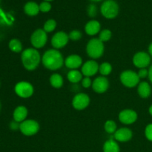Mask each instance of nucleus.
<instances>
[{
	"mask_svg": "<svg viewBox=\"0 0 152 152\" xmlns=\"http://www.w3.org/2000/svg\"><path fill=\"white\" fill-rule=\"evenodd\" d=\"M82 85H83V87L85 88H88L90 86H92V82L91 80L90 79V77H84V78L82 80Z\"/></svg>",
	"mask_w": 152,
	"mask_h": 152,
	"instance_id": "obj_33",
	"label": "nucleus"
},
{
	"mask_svg": "<svg viewBox=\"0 0 152 152\" xmlns=\"http://www.w3.org/2000/svg\"><path fill=\"white\" fill-rule=\"evenodd\" d=\"M119 120L123 124H133L137 120V114L132 109L123 110L119 114Z\"/></svg>",
	"mask_w": 152,
	"mask_h": 152,
	"instance_id": "obj_13",
	"label": "nucleus"
},
{
	"mask_svg": "<svg viewBox=\"0 0 152 152\" xmlns=\"http://www.w3.org/2000/svg\"><path fill=\"white\" fill-rule=\"evenodd\" d=\"M133 63L137 68H145L151 63V56L149 53L144 51L137 52L133 57Z\"/></svg>",
	"mask_w": 152,
	"mask_h": 152,
	"instance_id": "obj_9",
	"label": "nucleus"
},
{
	"mask_svg": "<svg viewBox=\"0 0 152 152\" xmlns=\"http://www.w3.org/2000/svg\"><path fill=\"white\" fill-rule=\"evenodd\" d=\"M19 126H20V124H19V123H17V122H16V121H13V122H11V123H10V127L12 130L16 131V130H17L18 129H19Z\"/></svg>",
	"mask_w": 152,
	"mask_h": 152,
	"instance_id": "obj_35",
	"label": "nucleus"
},
{
	"mask_svg": "<svg viewBox=\"0 0 152 152\" xmlns=\"http://www.w3.org/2000/svg\"><path fill=\"white\" fill-rule=\"evenodd\" d=\"M90 103V97L84 93H80L75 95L72 100V105L75 109L83 110L87 108Z\"/></svg>",
	"mask_w": 152,
	"mask_h": 152,
	"instance_id": "obj_11",
	"label": "nucleus"
},
{
	"mask_svg": "<svg viewBox=\"0 0 152 152\" xmlns=\"http://www.w3.org/2000/svg\"><path fill=\"white\" fill-rule=\"evenodd\" d=\"M104 152H120V146L114 140H109L104 143Z\"/></svg>",
	"mask_w": 152,
	"mask_h": 152,
	"instance_id": "obj_22",
	"label": "nucleus"
},
{
	"mask_svg": "<svg viewBox=\"0 0 152 152\" xmlns=\"http://www.w3.org/2000/svg\"><path fill=\"white\" fill-rule=\"evenodd\" d=\"M87 13L90 17L93 18L95 17L97 14V7L96 4H91L88 6L87 8Z\"/></svg>",
	"mask_w": 152,
	"mask_h": 152,
	"instance_id": "obj_30",
	"label": "nucleus"
},
{
	"mask_svg": "<svg viewBox=\"0 0 152 152\" xmlns=\"http://www.w3.org/2000/svg\"><path fill=\"white\" fill-rule=\"evenodd\" d=\"M13 120L17 123H22L25 121L28 116V109L23 105H20L16 108L13 111Z\"/></svg>",
	"mask_w": 152,
	"mask_h": 152,
	"instance_id": "obj_18",
	"label": "nucleus"
},
{
	"mask_svg": "<svg viewBox=\"0 0 152 152\" xmlns=\"http://www.w3.org/2000/svg\"><path fill=\"white\" fill-rule=\"evenodd\" d=\"M109 87V82L105 77H98L92 83V88L98 94L105 93Z\"/></svg>",
	"mask_w": 152,
	"mask_h": 152,
	"instance_id": "obj_12",
	"label": "nucleus"
},
{
	"mask_svg": "<svg viewBox=\"0 0 152 152\" xmlns=\"http://www.w3.org/2000/svg\"><path fill=\"white\" fill-rule=\"evenodd\" d=\"M111 37H112V33L110 30L108 29H104L99 32V39L102 42H105L111 39Z\"/></svg>",
	"mask_w": 152,
	"mask_h": 152,
	"instance_id": "obj_27",
	"label": "nucleus"
},
{
	"mask_svg": "<svg viewBox=\"0 0 152 152\" xmlns=\"http://www.w3.org/2000/svg\"><path fill=\"white\" fill-rule=\"evenodd\" d=\"M137 92L140 97L144 99L149 97L151 94V88L149 83L145 81L140 83L138 85Z\"/></svg>",
	"mask_w": 152,
	"mask_h": 152,
	"instance_id": "obj_19",
	"label": "nucleus"
},
{
	"mask_svg": "<svg viewBox=\"0 0 152 152\" xmlns=\"http://www.w3.org/2000/svg\"><path fill=\"white\" fill-rule=\"evenodd\" d=\"M42 62L47 69L56 71L63 65L64 59L59 50L56 49H50L43 54Z\"/></svg>",
	"mask_w": 152,
	"mask_h": 152,
	"instance_id": "obj_1",
	"label": "nucleus"
},
{
	"mask_svg": "<svg viewBox=\"0 0 152 152\" xmlns=\"http://www.w3.org/2000/svg\"><path fill=\"white\" fill-rule=\"evenodd\" d=\"M68 34L63 31L56 33L51 39V45L55 49H60L65 47L68 42Z\"/></svg>",
	"mask_w": 152,
	"mask_h": 152,
	"instance_id": "obj_10",
	"label": "nucleus"
},
{
	"mask_svg": "<svg viewBox=\"0 0 152 152\" xmlns=\"http://www.w3.org/2000/svg\"><path fill=\"white\" fill-rule=\"evenodd\" d=\"M133 136L132 131L128 128H121L116 131L114 134V138L118 142H125L130 140Z\"/></svg>",
	"mask_w": 152,
	"mask_h": 152,
	"instance_id": "obj_15",
	"label": "nucleus"
},
{
	"mask_svg": "<svg viewBox=\"0 0 152 152\" xmlns=\"http://www.w3.org/2000/svg\"><path fill=\"white\" fill-rule=\"evenodd\" d=\"M83 64V59L79 55H70L65 59V65L68 68L71 70H76L80 68Z\"/></svg>",
	"mask_w": 152,
	"mask_h": 152,
	"instance_id": "obj_16",
	"label": "nucleus"
},
{
	"mask_svg": "<svg viewBox=\"0 0 152 152\" xmlns=\"http://www.w3.org/2000/svg\"><path fill=\"white\" fill-rule=\"evenodd\" d=\"M99 71L103 77L109 75L112 71V66L109 62H103L99 65Z\"/></svg>",
	"mask_w": 152,
	"mask_h": 152,
	"instance_id": "obj_25",
	"label": "nucleus"
},
{
	"mask_svg": "<svg viewBox=\"0 0 152 152\" xmlns=\"http://www.w3.org/2000/svg\"><path fill=\"white\" fill-rule=\"evenodd\" d=\"M101 29V25L98 21L91 20L86 23L85 26L86 33L89 36H94L99 33Z\"/></svg>",
	"mask_w": 152,
	"mask_h": 152,
	"instance_id": "obj_17",
	"label": "nucleus"
},
{
	"mask_svg": "<svg viewBox=\"0 0 152 152\" xmlns=\"http://www.w3.org/2000/svg\"><path fill=\"white\" fill-rule=\"evenodd\" d=\"M0 109H1V104H0Z\"/></svg>",
	"mask_w": 152,
	"mask_h": 152,
	"instance_id": "obj_41",
	"label": "nucleus"
},
{
	"mask_svg": "<svg viewBox=\"0 0 152 152\" xmlns=\"http://www.w3.org/2000/svg\"><path fill=\"white\" fill-rule=\"evenodd\" d=\"M148 53H149L150 56H152V42L148 46Z\"/></svg>",
	"mask_w": 152,
	"mask_h": 152,
	"instance_id": "obj_37",
	"label": "nucleus"
},
{
	"mask_svg": "<svg viewBox=\"0 0 152 152\" xmlns=\"http://www.w3.org/2000/svg\"><path fill=\"white\" fill-rule=\"evenodd\" d=\"M50 83L52 87L55 88H60L63 86V79L59 74H53L50 77Z\"/></svg>",
	"mask_w": 152,
	"mask_h": 152,
	"instance_id": "obj_23",
	"label": "nucleus"
},
{
	"mask_svg": "<svg viewBox=\"0 0 152 152\" xmlns=\"http://www.w3.org/2000/svg\"><path fill=\"white\" fill-rule=\"evenodd\" d=\"M119 5L114 0H105L102 4L100 11L102 16L108 19H114L119 13Z\"/></svg>",
	"mask_w": 152,
	"mask_h": 152,
	"instance_id": "obj_4",
	"label": "nucleus"
},
{
	"mask_svg": "<svg viewBox=\"0 0 152 152\" xmlns=\"http://www.w3.org/2000/svg\"><path fill=\"white\" fill-rule=\"evenodd\" d=\"M24 11L30 16H37L39 10V5L35 1H28L24 6Z\"/></svg>",
	"mask_w": 152,
	"mask_h": 152,
	"instance_id": "obj_20",
	"label": "nucleus"
},
{
	"mask_svg": "<svg viewBox=\"0 0 152 152\" xmlns=\"http://www.w3.org/2000/svg\"><path fill=\"white\" fill-rule=\"evenodd\" d=\"M148 112H149V114L152 116V105L149 107V109H148Z\"/></svg>",
	"mask_w": 152,
	"mask_h": 152,
	"instance_id": "obj_38",
	"label": "nucleus"
},
{
	"mask_svg": "<svg viewBox=\"0 0 152 152\" xmlns=\"http://www.w3.org/2000/svg\"><path fill=\"white\" fill-rule=\"evenodd\" d=\"M105 130L107 133L108 134H114L116 132L117 129V124L113 120H108L105 123Z\"/></svg>",
	"mask_w": 152,
	"mask_h": 152,
	"instance_id": "obj_28",
	"label": "nucleus"
},
{
	"mask_svg": "<svg viewBox=\"0 0 152 152\" xmlns=\"http://www.w3.org/2000/svg\"><path fill=\"white\" fill-rule=\"evenodd\" d=\"M104 44L99 38L91 39L86 46L87 54L92 59H98L103 55Z\"/></svg>",
	"mask_w": 152,
	"mask_h": 152,
	"instance_id": "obj_3",
	"label": "nucleus"
},
{
	"mask_svg": "<svg viewBox=\"0 0 152 152\" xmlns=\"http://www.w3.org/2000/svg\"><path fill=\"white\" fill-rule=\"evenodd\" d=\"M137 74L140 79L146 78L147 77H148V70H147L146 68H141L140 69Z\"/></svg>",
	"mask_w": 152,
	"mask_h": 152,
	"instance_id": "obj_34",
	"label": "nucleus"
},
{
	"mask_svg": "<svg viewBox=\"0 0 152 152\" xmlns=\"http://www.w3.org/2000/svg\"><path fill=\"white\" fill-rule=\"evenodd\" d=\"M15 92L19 96L22 98L31 97L34 94V87L28 82L22 81L15 86Z\"/></svg>",
	"mask_w": 152,
	"mask_h": 152,
	"instance_id": "obj_8",
	"label": "nucleus"
},
{
	"mask_svg": "<svg viewBox=\"0 0 152 152\" xmlns=\"http://www.w3.org/2000/svg\"><path fill=\"white\" fill-rule=\"evenodd\" d=\"M91 1H94V2H99V1H102V0H91Z\"/></svg>",
	"mask_w": 152,
	"mask_h": 152,
	"instance_id": "obj_39",
	"label": "nucleus"
},
{
	"mask_svg": "<svg viewBox=\"0 0 152 152\" xmlns=\"http://www.w3.org/2000/svg\"><path fill=\"white\" fill-rule=\"evenodd\" d=\"M148 79H149L150 82L152 83V65H151V67L148 69Z\"/></svg>",
	"mask_w": 152,
	"mask_h": 152,
	"instance_id": "obj_36",
	"label": "nucleus"
},
{
	"mask_svg": "<svg viewBox=\"0 0 152 152\" xmlns=\"http://www.w3.org/2000/svg\"><path fill=\"white\" fill-rule=\"evenodd\" d=\"M45 1H53V0H44Z\"/></svg>",
	"mask_w": 152,
	"mask_h": 152,
	"instance_id": "obj_40",
	"label": "nucleus"
},
{
	"mask_svg": "<svg viewBox=\"0 0 152 152\" xmlns=\"http://www.w3.org/2000/svg\"><path fill=\"white\" fill-rule=\"evenodd\" d=\"M99 65L94 60H88L85 62L82 67V74L85 77H92L99 71Z\"/></svg>",
	"mask_w": 152,
	"mask_h": 152,
	"instance_id": "obj_14",
	"label": "nucleus"
},
{
	"mask_svg": "<svg viewBox=\"0 0 152 152\" xmlns=\"http://www.w3.org/2000/svg\"><path fill=\"white\" fill-rule=\"evenodd\" d=\"M56 28V22L54 19H48L46 21L44 24V27H43V30L45 31L46 33L52 32L55 30Z\"/></svg>",
	"mask_w": 152,
	"mask_h": 152,
	"instance_id": "obj_26",
	"label": "nucleus"
},
{
	"mask_svg": "<svg viewBox=\"0 0 152 152\" xmlns=\"http://www.w3.org/2000/svg\"><path fill=\"white\" fill-rule=\"evenodd\" d=\"M47 41V33L41 28L36 30L31 37V42L34 48H42L45 45Z\"/></svg>",
	"mask_w": 152,
	"mask_h": 152,
	"instance_id": "obj_6",
	"label": "nucleus"
},
{
	"mask_svg": "<svg viewBox=\"0 0 152 152\" xmlns=\"http://www.w3.org/2000/svg\"><path fill=\"white\" fill-rule=\"evenodd\" d=\"M145 135L148 140L152 142V123H150L145 127Z\"/></svg>",
	"mask_w": 152,
	"mask_h": 152,
	"instance_id": "obj_32",
	"label": "nucleus"
},
{
	"mask_svg": "<svg viewBox=\"0 0 152 152\" xmlns=\"http://www.w3.org/2000/svg\"><path fill=\"white\" fill-rule=\"evenodd\" d=\"M39 5V10L42 13H48L51 10V4H50L49 1H42L40 3Z\"/></svg>",
	"mask_w": 152,
	"mask_h": 152,
	"instance_id": "obj_31",
	"label": "nucleus"
},
{
	"mask_svg": "<svg viewBox=\"0 0 152 152\" xmlns=\"http://www.w3.org/2000/svg\"><path fill=\"white\" fill-rule=\"evenodd\" d=\"M8 47L11 51L14 53H20L22 50V42L17 39H13L9 42Z\"/></svg>",
	"mask_w": 152,
	"mask_h": 152,
	"instance_id": "obj_24",
	"label": "nucleus"
},
{
	"mask_svg": "<svg viewBox=\"0 0 152 152\" xmlns=\"http://www.w3.org/2000/svg\"><path fill=\"white\" fill-rule=\"evenodd\" d=\"M68 37H69V39L72 41H78L82 38V33L78 30H74L70 32V34H68Z\"/></svg>",
	"mask_w": 152,
	"mask_h": 152,
	"instance_id": "obj_29",
	"label": "nucleus"
},
{
	"mask_svg": "<svg viewBox=\"0 0 152 152\" xmlns=\"http://www.w3.org/2000/svg\"><path fill=\"white\" fill-rule=\"evenodd\" d=\"M23 66L28 71H34L41 62V56L36 48H28L23 50L21 55Z\"/></svg>",
	"mask_w": 152,
	"mask_h": 152,
	"instance_id": "obj_2",
	"label": "nucleus"
},
{
	"mask_svg": "<svg viewBox=\"0 0 152 152\" xmlns=\"http://www.w3.org/2000/svg\"><path fill=\"white\" fill-rule=\"evenodd\" d=\"M140 78L138 76L137 73L131 70L125 71L120 74V81L122 84L126 87L134 88L139 85Z\"/></svg>",
	"mask_w": 152,
	"mask_h": 152,
	"instance_id": "obj_5",
	"label": "nucleus"
},
{
	"mask_svg": "<svg viewBox=\"0 0 152 152\" xmlns=\"http://www.w3.org/2000/svg\"><path fill=\"white\" fill-rule=\"evenodd\" d=\"M67 77L69 82L74 84H77L83 80V74L77 70H71L68 73Z\"/></svg>",
	"mask_w": 152,
	"mask_h": 152,
	"instance_id": "obj_21",
	"label": "nucleus"
},
{
	"mask_svg": "<svg viewBox=\"0 0 152 152\" xmlns=\"http://www.w3.org/2000/svg\"><path fill=\"white\" fill-rule=\"evenodd\" d=\"M19 130L25 136H33L39 130V125L34 120H25L19 126Z\"/></svg>",
	"mask_w": 152,
	"mask_h": 152,
	"instance_id": "obj_7",
	"label": "nucleus"
}]
</instances>
